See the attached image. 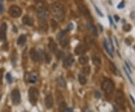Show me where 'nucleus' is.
<instances>
[{
  "mask_svg": "<svg viewBox=\"0 0 135 112\" xmlns=\"http://www.w3.org/2000/svg\"><path fill=\"white\" fill-rule=\"evenodd\" d=\"M131 29V25H125V26H124V30H125V31H129Z\"/></svg>",
  "mask_w": 135,
  "mask_h": 112,
  "instance_id": "obj_36",
  "label": "nucleus"
},
{
  "mask_svg": "<svg viewBox=\"0 0 135 112\" xmlns=\"http://www.w3.org/2000/svg\"><path fill=\"white\" fill-rule=\"evenodd\" d=\"M6 79H7L8 81L9 84H11V83H12V81H13V78H12L11 74L10 73H7V74H6Z\"/></svg>",
  "mask_w": 135,
  "mask_h": 112,
  "instance_id": "obj_32",
  "label": "nucleus"
},
{
  "mask_svg": "<svg viewBox=\"0 0 135 112\" xmlns=\"http://www.w3.org/2000/svg\"><path fill=\"white\" fill-rule=\"evenodd\" d=\"M63 56H64V53H63V52H62V51H57L56 56H57V59H58V60L62 59V58L63 57Z\"/></svg>",
  "mask_w": 135,
  "mask_h": 112,
  "instance_id": "obj_31",
  "label": "nucleus"
},
{
  "mask_svg": "<svg viewBox=\"0 0 135 112\" xmlns=\"http://www.w3.org/2000/svg\"><path fill=\"white\" fill-rule=\"evenodd\" d=\"M109 20H110V24H111V25H113V20H112L111 17H109Z\"/></svg>",
  "mask_w": 135,
  "mask_h": 112,
  "instance_id": "obj_45",
  "label": "nucleus"
},
{
  "mask_svg": "<svg viewBox=\"0 0 135 112\" xmlns=\"http://www.w3.org/2000/svg\"><path fill=\"white\" fill-rule=\"evenodd\" d=\"M83 112H92L90 109H89L88 108H85L83 109Z\"/></svg>",
  "mask_w": 135,
  "mask_h": 112,
  "instance_id": "obj_41",
  "label": "nucleus"
},
{
  "mask_svg": "<svg viewBox=\"0 0 135 112\" xmlns=\"http://www.w3.org/2000/svg\"><path fill=\"white\" fill-rule=\"evenodd\" d=\"M115 101L117 103L118 105H119L121 106H122L125 104V98L123 93L120 90H118L116 92V96H115Z\"/></svg>",
  "mask_w": 135,
  "mask_h": 112,
  "instance_id": "obj_9",
  "label": "nucleus"
},
{
  "mask_svg": "<svg viewBox=\"0 0 135 112\" xmlns=\"http://www.w3.org/2000/svg\"><path fill=\"white\" fill-rule=\"evenodd\" d=\"M82 72L84 75H89L90 74V67L89 66H86V67L82 69Z\"/></svg>",
  "mask_w": 135,
  "mask_h": 112,
  "instance_id": "obj_25",
  "label": "nucleus"
},
{
  "mask_svg": "<svg viewBox=\"0 0 135 112\" xmlns=\"http://www.w3.org/2000/svg\"><path fill=\"white\" fill-rule=\"evenodd\" d=\"M30 56L33 61H38L39 60L38 52L37 51L35 48H32L30 50Z\"/></svg>",
  "mask_w": 135,
  "mask_h": 112,
  "instance_id": "obj_15",
  "label": "nucleus"
},
{
  "mask_svg": "<svg viewBox=\"0 0 135 112\" xmlns=\"http://www.w3.org/2000/svg\"><path fill=\"white\" fill-rule=\"evenodd\" d=\"M57 39L59 41V44L61 46L64 47H66L68 44V37L66 35V32L65 31H62L60 32L58 35H57Z\"/></svg>",
  "mask_w": 135,
  "mask_h": 112,
  "instance_id": "obj_5",
  "label": "nucleus"
},
{
  "mask_svg": "<svg viewBox=\"0 0 135 112\" xmlns=\"http://www.w3.org/2000/svg\"><path fill=\"white\" fill-rule=\"evenodd\" d=\"M92 62L95 65H99L101 63V60L99 59V57H96V56H94L92 58Z\"/></svg>",
  "mask_w": 135,
  "mask_h": 112,
  "instance_id": "obj_28",
  "label": "nucleus"
},
{
  "mask_svg": "<svg viewBox=\"0 0 135 112\" xmlns=\"http://www.w3.org/2000/svg\"><path fill=\"white\" fill-rule=\"evenodd\" d=\"M79 62L82 65H86L89 63V57L86 56H82L79 58Z\"/></svg>",
  "mask_w": 135,
  "mask_h": 112,
  "instance_id": "obj_23",
  "label": "nucleus"
},
{
  "mask_svg": "<svg viewBox=\"0 0 135 112\" xmlns=\"http://www.w3.org/2000/svg\"><path fill=\"white\" fill-rule=\"evenodd\" d=\"M48 47L50 51L53 53H56L57 52V44H56V42L52 39H50V41H49V44Z\"/></svg>",
  "mask_w": 135,
  "mask_h": 112,
  "instance_id": "obj_16",
  "label": "nucleus"
},
{
  "mask_svg": "<svg viewBox=\"0 0 135 112\" xmlns=\"http://www.w3.org/2000/svg\"><path fill=\"white\" fill-rule=\"evenodd\" d=\"M5 112H8V111H5Z\"/></svg>",
  "mask_w": 135,
  "mask_h": 112,
  "instance_id": "obj_52",
  "label": "nucleus"
},
{
  "mask_svg": "<svg viewBox=\"0 0 135 112\" xmlns=\"http://www.w3.org/2000/svg\"><path fill=\"white\" fill-rule=\"evenodd\" d=\"M113 112H117V108L115 106H113Z\"/></svg>",
  "mask_w": 135,
  "mask_h": 112,
  "instance_id": "obj_46",
  "label": "nucleus"
},
{
  "mask_svg": "<svg viewBox=\"0 0 135 112\" xmlns=\"http://www.w3.org/2000/svg\"><path fill=\"white\" fill-rule=\"evenodd\" d=\"M124 70H125V74H126V75H127V77H128V80L130 81V82L131 83V84H133V80H132V78H131V75H130V74L128 72V70H127V69L125 68V67H124Z\"/></svg>",
  "mask_w": 135,
  "mask_h": 112,
  "instance_id": "obj_30",
  "label": "nucleus"
},
{
  "mask_svg": "<svg viewBox=\"0 0 135 112\" xmlns=\"http://www.w3.org/2000/svg\"><path fill=\"white\" fill-rule=\"evenodd\" d=\"M104 45L107 53L110 55V57L113 58V47L112 46V44H110V42L107 39H105L104 41Z\"/></svg>",
  "mask_w": 135,
  "mask_h": 112,
  "instance_id": "obj_10",
  "label": "nucleus"
},
{
  "mask_svg": "<svg viewBox=\"0 0 135 112\" xmlns=\"http://www.w3.org/2000/svg\"><path fill=\"white\" fill-rule=\"evenodd\" d=\"M49 14L48 9L44 6L40 7L37 11V16L40 20H45L49 16Z\"/></svg>",
  "mask_w": 135,
  "mask_h": 112,
  "instance_id": "obj_7",
  "label": "nucleus"
},
{
  "mask_svg": "<svg viewBox=\"0 0 135 112\" xmlns=\"http://www.w3.org/2000/svg\"><path fill=\"white\" fill-rule=\"evenodd\" d=\"M101 96V95L98 93V92H96L95 93V97H97V98H100Z\"/></svg>",
  "mask_w": 135,
  "mask_h": 112,
  "instance_id": "obj_42",
  "label": "nucleus"
},
{
  "mask_svg": "<svg viewBox=\"0 0 135 112\" xmlns=\"http://www.w3.org/2000/svg\"><path fill=\"white\" fill-rule=\"evenodd\" d=\"M21 9L16 5H12L9 8V14L13 18H17L21 15Z\"/></svg>",
  "mask_w": 135,
  "mask_h": 112,
  "instance_id": "obj_8",
  "label": "nucleus"
},
{
  "mask_svg": "<svg viewBox=\"0 0 135 112\" xmlns=\"http://www.w3.org/2000/svg\"><path fill=\"white\" fill-rule=\"evenodd\" d=\"M52 14L54 17L59 20L62 21L65 18V8L61 3H55L52 6Z\"/></svg>",
  "mask_w": 135,
  "mask_h": 112,
  "instance_id": "obj_1",
  "label": "nucleus"
},
{
  "mask_svg": "<svg viewBox=\"0 0 135 112\" xmlns=\"http://www.w3.org/2000/svg\"><path fill=\"white\" fill-rule=\"evenodd\" d=\"M8 1H14V0H8Z\"/></svg>",
  "mask_w": 135,
  "mask_h": 112,
  "instance_id": "obj_49",
  "label": "nucleus"
},
{
  "mask_svg": "<svg viewBox=\"0 0 135 112\" xmlns=\"http://www.w3.org/2000/svg\"><path fill=\"white\" fill-rule=\"evenodd\" d=\"M26 36L25 35H20V37L18 38L17 43L18 45H23L26 43Z\"/></svg>",
  "mask_w": 135,
  "mask_h": 112,
  "instance_id": "obj_20",
  "label": "nucleus"
},
{
  "mask_svg": "<svg viewBox=\"0 0 135 112\" xmlns=\"http://www.w3.org/2000/svg\"><path fill=\"white\" fill-rule=\"evenodd\" d=\"M99 26H100V30H101V31H103V27H102L101 25L99 24Z\"/></svg>",
  "mask_w": 135,
  "mask_h": 112,
  "instance_id": "obj_48",
  "label": "nucleus"
},
{
  "mask_svg": "<svg viewBox=\"0 0 135 112\" xmlns=\"http://www.w3.org/2000/svg\"><path fill=\"white\" fill-rule=\"evenodd\" d=\"M11 101L14 105H19L20 102H21V96H20V91L17 89H15L12 90L11 93Z\"/></svg>",
  "mask_w": 135,
  "mask_h": 112,
  "instance_id": "obj_4",
  "label": "nucleus"
},
{
  "mask_svg": "<svg viewBox=\"0 0 135 112\" xmlns=\"http://www.w3.org/2000/svg\"><path fill=\"white\" fill-rule=\"evenodd\" d=\"M124 6H125V2L122 1V2H121V3L119 4V5H118V8H122Z\"/></svg>",
  "mask_w": 135,
  "mask_h": 112,
  "instance_id": "obj_37",
  "label": "nucleus"
},
{
  "mask_svg": "<svg viewBox=\"0 0 135 112\" xmlns=\"http://www.w3.org/2000/svg\"><path fill=\"white\" fill-rule=\"evenodd\" d=\"M7 24L5 23H2L0 26V40L4 41L6 39V32H7Z\"/></svg>",
  "mask_w": 135,
  "mask_h": 112,
  "instance_id": "obj_11",
  "label": "nucleus"
},
{
  "mask_svg": "<svg viewBox=\"0 0 135 112\" xmlns=\"http://www.w3.org/2000/svg\"><path fill=\"white\" fill-rule=\"evenodd\" d=\"M77 6H78V9H79V11L80 12V14L83 15L84 17H86V19H89V20L91 19V15H90L89 9L84 4L79 3L78 5H77Z\"/></svg>",
  "mask_w": 135,
  "mask_h": 112,
  "instance_id": "obj_6",
  "label": "nucleus"
},
{
  "mask_svg": "<svg viewBox=\"0 0 135 112\" xmlns=\"http://www.w3.org/2000/svg\"><path fill=\"white\" fill-rule=\"evenodd\" d=\"M0 99H1V95H0Z\"/></svg>",
  "mask_w": 135,
  "mask_h": 112,
  "instance_id": "obj_50",
  "label": "nucleus"
},
{
  "mask_svg": "<svg viewBox=\"0 0 135 112\" xmlns=\"http://www.w3.org/2000/svg\"><path fill=\"white\" fill-rule=\"evenodd\" d=\"M44 60H45V62H46L47 64L50 63V61H51V57H50V56L47 53H44Z\"/></svg>",
  "mask_w": 135,
  "mask_h": 112,
  "instance_id": "obj_26",
  "label": "nucleus"
},
{
  "mask_svg": "<svg viewBox=\"0 0 135 112\" xmlns=\"http://www.w3.org/2000/svg\"><path fill=\"white\" fill-rule=\"evenodd\" d=\"M130 97H131V100H132V102L134 103V104H135V101H134V99L133 98V96H131V95H130Z\"/></svg>",
  "mask_w": 135,
  "mask_h": 112,
  "instance_id": "obj_44",
  "label": "nucleus"
},
{
  "mask_svg": "<svg viewBox=\"0 0 135 112\" xmlns=\"http://www.w3.org/2000/svg\"><path fill=\"white\" fill-rule=\"evenodd\" d=\"M67 110V105L65 102H62L59 104V112H65Z\"/></svg>",
  "mask_w": 135,
  "mask_h": 112,
  "instance_id": "obj_22",
  "label": "nucleus"
},
{
  "mask_svg": "<svg viewBox=\"0 0 135 112\" xmlns=\"http://www.w3.org/2000/svg\"><path fill=\"white\" fill-rule=\"evenodd\" d=\"M79 82H80V84L81 85H84L86 84V82H87V78H86V76L84 75V74H79Z\"/></svg>",
  "mask_w": 135,
  "mask_h": 112,
  "instance_id": "obj_21",
  "label": "nucleus"
},
{
  "mask_svg": "<svg viewBox=\"0 0 135 112\" xmlns=\"http://www.w3.org/2000/svg\"><path fill=\"white\" fill-rule=\"evenodd\" d=\"M74 52L77 55L83 54V53L86 52V47L83 46V45H78V46L76 47V48L74 50Z\"/></svg>",
  "mask_w": 135,
  "mask_h": 112,
  "instance_id": "obj_17",
  "label": "nucleus"
},
{
  "mask_svg": "<svg viewBox=\"0 0 135 112\" xmlns=\"http://www.w3.org/2000/svg\"><path fill=\"white\" fill-rule=\"evenodd\" d=\"M40 26L41 27V29L44 30H47V23L46 22V20H41Z\"/></svg>",
  "mask_w": 135,
  "mask_h": 112,
  "instance_id": "obj_24",
  "label": "nucleus"
},
{
  "mask_svg": "<svg viewBox=\"0 0 135 112\" xmlns=\"http://www.w3.org/2000/svg\"><path fill=\"white\" fill-rule=\"evenodd\" d=\"M87 29L89 30V32H91L92 34H93L94 35H95V36L98 35V30H97L96 27L94 26L91 22H89L87 23Z\"/></svg>",
  "mask_w": 135,
  "mask_h": 112,
  "instance_id": "obj_14",
  "label": "nucleus"
},
{
  "mask_svg": "<svg viewBox=\"0 0 135 112\" xmlns=\"http://www.w3.org/2000/svg\"><path fill=\"white\" fill-rule=\"evenodd\" d=\"M50 23H51V26L52 28H53V30H56V29L57 28V26H58V23H57V22L55 20L52 19L50 20Z\"/></svg>",
  "mask_w": 135,
  "mask_h": 112,
  "instance_id": "obj_29",
  "label": "nucleus"
},
{
  "mask_svg": "<svg viewBox=\"0 0 135 112\" xmlns=\"http://www.w3.org/2000/svg\"><path fill=\"white\" fill-rule=\"evenodd\" d=\"M114 18H115V20H116V22H118V21H119V17H118V16H117V15H115V16H114Z\"/></svg>",
  "mask_w": 135,
  "mask_h": 112,
  "instance_id": "obj_43",
  "label": "nucleus"
},
{
  "mask_svg": "<svg viewBox=\"0 0 135 112\" xmlns=\"http://www.w3.org/2000/svg\"><path fill=\"white\" fill-rule=\"evenodd\" d=\"M39 97L38 90L35 87H31L29 90V100L32 105H36Z\"/></svg>",
  "mask_w": 135,
  "mask_h": 112,
  "instance_id": "obj_2",
  "label": "nucleus"
},
{
  "mask_svg": "<svg viewBox=\"0 0 135 112\" xmlns=\"http://www.w3.org/2000/svg\"><path fill=\"white\" fill-rule=\"evenodd\" d=\"M74 26H73V23H69V25L68 26V30H72Z\"/></svg>",
  "mask_w": 135,
  "mask_h": 112,
  "instance_id": "obj_38",
  "label": "nucleus"
},
{
  "mask_svg": "<svg viewBox=\"0 0 135 112\" xmlns=\"http://www.w3.org/2000/svg\"><path fill=\"white\" fill-rule=\"evenodd\" d=\"M37 81V77L35 75H32L30 76L29 78V82L32 83V84H34V83H35Z\"/></svg>",
  "mask_w": 135,
  "mask_h": 112,
  "instance_id": "obj_33",
  "label": "nucleus"
},
{
  "mask_svg": "<svg viewBox=\"0 0 135 112\" xmlns=\"http://www.w3.org/2000/svg\"><path fill=\"white\" fill-rule=\"evenodd\" d=\"M74 62V57H73L71 55H69V56H68L65 59L63 66H64L65 68H69V67H71V66L73 65Z\"/></svg>",
  "mask_w": 135,
  "mask_h": 112,
  "instance_id": "obj_13",
  "label": "nucleus"
},
{
  "mask_svg": "<svg viewBox=\"0 0 135 112\" xmlns=\"http://www.w3.org/2000/svg\"><path fill=\"white\" fill-rule=\"evenodd\" d=\"M95 11H96V12L98 13V14L100 17H104V14L102 13V12L101 11V10L99 9L98 8L97 6H95Z\"/></svg>",
  "mask_w": 135,
  "mask_h": 112,
  "instance_id": "obj_34",
  "label": "nucleus"
},
{
  "mask_svg": "<svg viewBox=\"0 0 135 112\" xmlns=\"http://www.w3.org/2000/svg\"><path fill=\"white\" fill-rule=\"evenodd\" d=\"M101 88L107 94H110L114 90V84L113 82L110 79H105L101 84Z\"/></svg>",
  "mask_w": 135,
  "mask_h": 112,
  "instance_id": "obj_3",
  "label": "nucleus"
},
{
  "mask_svg": "<svg viewBox=\"0 0 135 112\" xmlns=\"http://www.w3.org/2000/svg\"><path fill=\"white\" fill-rule=\"evenodd\" d=\"M2 78H3V69H0V85L2 84Z\"/></svg>",
  "mask_w": 135,
  "mask_h": 112,
  "instance_id": "obj_35",
  "label": "nucleus"
},
{
  "mask_svg": "<svg viewBox=\"0 0 135 112\" xmlns=\"http://www.w3.org/2000/svg\"><path fill=\"white\" fill-rule=\"evenodd\" d=\"M56 82H57V84L59 85V86L62 88H65L66 86V82H65L64 78L62 76H59L56 79Z\"/></svg>",
  "mask_w": 135,
  "mask_h": 112,
  "instance_id": "obj_19",
  "label": "nucleus"
},
{
  "mask_svg": "<svg viewBox=\"0 0 135 112\" xmlns=\"http://www.w3.org/2000/svg\"><path fill=\"white\" fill-rule=\"evenodd\" d=\"M53 105V99L51 94H48L45 98V106L47 108L50 109Z\"/></svg>",
  "mask_w": 135,
  "mask_h": 112,
  "instance_id": "obj_12",
  "label": "nucleus"
},
{
  "mask_svg": "<svg viewBox=\"0 0 135 112\" xmlns=\"http://www.w3.org/2000/svg\"><path fill=\"white\" fill-rule=\"evenodd\" d=\"M38 56H39V60H41V62H42L44 60V52L42 50H40L38 51Z\"/></svg>",
  "mask_w": 135,
  "mask_h": 112,
  "instance_id": "obj_27",
  "label": "nucleus"
},
{
  "mask_svg": "<svg viewBox=\"0 0 135 112\" xmlns=\"http://www.w3.org/2000/svg\"><path fill=\"white\" fill-rule=\"evenodd\" d=\"M68 112H72V111H73V109H72V108H68Z\"/></svg>",
  "mask_w": 135,
  "mask_h": 112,
  "instance_id": "obj_47",
  "label": "nucleus"
},
{
  "mask_svg": "<svg viewBox=\"0 0 135 112\" xmlns=\"http://www.w3.org/2000/svg\"><path fill=\"white\" fill-rule=\"evenodd\" d=\"M35 2L38 4H42V3H44V0H35Z\"/></svg>",
  "mask_w": 135,
  "mask_h": 112,
  "instance_id": "obj_39",
  "label": "nucleus"
},
{
  "mask_svg": "<svg viewBox=\"0 0 135 112\" xmlns=\"http://www.w3.org/2000/svg\"><path fill=\"white\" fill-rule=\"evenodd\" d=\"M22 21H23V23L24 24L27 25V26H32V25H33V21H32V19L30 17H29V16H27V15H26V16L23 17V19H22Z\"/></svg>",
  "mask_w": 135,
  "mask_h": 112,
  "instance_id": "obj_18",
  "label": "nucleus"
},
{
  "mask_svg": "<svg viewBox=\"0 0 135 112\" xmlns=\"http://www.w3.org/2000/svg\"><path fill=\"white\" fill-rule=\"evenodd\" d=\"M0 1H1V2H2V1H3V0H0Z\"/></svg>",
  "mask_w": 135,
  "mask_h": 112,
  "instance_id": "obj_51",
  "label": "nucleus"
},
{
  "mask_svg": "<svg viewBox=\"0 0 135 112\" xmlns=\"http://www.w3.org/2000/svg\"><path fill=\"white\" fill-rule=\"evenodd\" d=\"M3 10H4V7H3V5H2V4H0V14L2 13Z\"/></svg>",
  "mask_w": 135,
  "mask_h": 112,
  "instance_id": "obj_40",
  "label": "nucleus"
},
{
  "mask_svg": "<svg viewBox=\"0 0 135 112\" xmlns=\"http://www.w3.org/2000/svg\"><path fill=\"white\" fill-rule=\"evenodd\" d=\"M24 112H26V111H24Z\"/></svg>",
  "mask_w": 135,
  "mask_h": 112,
  "instance_id": "obj_53",
  "label": "nucleus"
}]
</instances>
